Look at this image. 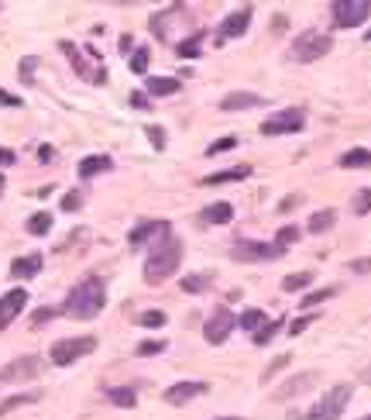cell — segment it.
<instances>
[{"label": "cell", "instance_id": "6da1fadb", "mask_svg": "<svg viewBox=\"0 0 371 420\" xmlns=\"http://www.w3.org/2000/svg\"><path fill=\"white\" fill-rule=\"evenodd\" d=\"M103 307H107V286H103V280L100 276H86V280H79L69 290V297L62 303V314L73 320H90L97 317Z\"/></svg>", "mask_w": 371, "mask_h": 420}, {"label": "cell", "instance_id": "7a4b0ae2", "mask_svg": "<svg viewBox=\"0 0 371 420\" xmlns=\"http://www.w3.org/2000/svg\"><path fill=\"white\" fill-rule=\"evenodd\" d=\"M182 265V241L172 238L169 231L162 235V241H155L152 255L145 262V282L148 286H162L165 280H172Z\"/></svg>", "mask_w": 371, "mask_h": 420}, {"label": "cell", "instance_id": "3957f363", "mask_svg": "<svg viewBox=\"0 0 371 420\" xmlns=\"http://www.w3.org/2000/svg\"><path fill=\"white\" fill-rule=\"evenodd\" d=\"M330 48H333L330 35L310 28V31H303V35H296L293 39V45H289V59L293 62H316V59H323Z\"/></svg>", "mask_w": 371, "mask_h": 420}, {"label": "cell", "instance_id": "277c9868", "mask_svg": "<svg viewBox=\"0 0 371 420\" xmlns=\"http://www.w3.org/2000/svg\"><path fill=\"white\" fill-rule=\"evenodd\" d=\"M354 389L348 386V382H340V386H330L323 396H320V403L313 406L310 414L303 420H340V414L348 410V403H351Z\"/></svg>", "mask_w": 371, "mask_h": 420}, {"label": "cell", "instance_id": "5b68a950", "mask_svg": "<svg viewBox=\"0 0 371 420\" xmlns=\"http://www.w3.org/2000/svg\"><path fill=\"white\" fill-rule=\"evenodd\" d=\"M306 128V111L303 107H286V111H278L272 118L261 121V135H296V131H303Z\"/></svg>", "mask_w": 371, "mask_h": 420}, {"label": "cell", "instance_id": "8992f818", "mask_svg": "<svg viewBox=\"0 0 371 420\" xmlns=\"http://www.w3.org/2000/svg\"><path fill=\"white\" fill-rule=\"evenodd\" d=\"M330 18L333 28H357L371 18V0H333Z\"/></svg>", "mask_w": 371, "mask_h": 420}, {"label": "cell", "instance_id": "52a82bcc", "mask_svg": "<svg viewBox=\"0 0 371 420\" xmlns=\"http://www.w3.org/2000/svg\"><path fill=\"white\" fill-rule=\"evenodd\" d=\"M93 348H97V338H90V334H83V338H62L48 348V359L56 362V365H73L83 355H90Z\"/></svg>", "mask_w": 371, "mask_h": 420}, {"label": "cell", "instance_id": "ba28073f", "mask_svg": "<svg viewBox=\"0 0 371 420\" xmlns=\"http://www.w3.org/2000/svg\"><path fill=\"white\" fill-rule=\"evenodd\" d=\"M286 255V248H278L275 241H234L231 245V259L237 262H275V259H282Z\"/></svg>", "mask_w": 371, "mask_h": 420}, {"label": "cell", "instance_id": "9c48e42d", "mask_svg": "<svg viewBox=\"0 0 371 420\" xmlns=\"http://www.w3.org/2000/svg\"><path fill=\"white\" fill-rule=\"evenodd\" d=\"M237 327V317L227 310V307H216L214 314L207 317V327H203V338L210 341V344H224V341L231 338V331Z\"/></svg>", "mask_w": 371, "mask_h": 420}, {"label": "cell", "instance_id": "30bf717a", "mask_svg": "<svg viewBox=\"0 0 371 420\" xmlns=\"http://www.w3.org/2000/svg\"><path fill=\"white\" fill-rule=\"evenodd\" d=\"M251 14H254L251 4H244L234 14H227V18L220 21V28H216V45H227L231 39H241L248 31V24H251Z\"/></svg>", "mask_w": 371, "mask_h": 420}, {"label": "cell", "instance_id": "8fae6325", "mask_svg": "<svg viewBox=\"0 0 371 420\" xmlns=\"http://www.w3.org/2000/svg\"><path fill=\"white\" fill-rule=\"evenodd\" d=\"M41 365H45V362H41L38 355H21V359H14L11 365H4V369H0V379H4V382L35 379V376L41 372Z\"/></svg>", "mask_w": 371, "mask_h": 420}, {"label": "cell", "instance_id": "7c38bea8", "mask_svg": "<svg viewBox=\"0 0 371 420\" xmlns=\"http://www.w3.org/2000/svg\"><path fill=\"white\" fill-rule=\"evenodd\" d=\"M207 389H210V382H203V379L176 382V386H169V389H165V403H172V406H182V403L196 400V396H203Z\"/></svg>", "mask_w": 371, "mask_h": 420}, {"label": "cell", "instance_id": "4fadbf2b", "mask_svg": "<svg viewBox=\"0 0 371 420\" xmlns=\"http://www.w3.org/2000/svg\"><path fill=\"white\" fill-rule=\"evenodd\" d=\"M62 52L69 56V62H73V69H76V73L83 76V80H90V83H107V73H103V69H100V73H93V69H90V62L83 59V52H79V48L73 45V41H62Z\"/></svg>", "mask_w": 371, "mask_h": 420}, {"label": "cell", "instance_id": "5bb4252c", "mask_svg": "<svg viewBox=\"0 0 371 420\" xmlns=\"http://www.w3.org/2000/svg\"><path fill=\"white\" fill-rule=\"evenodd\" d=\"M24 303H28V293H24V290L4 293V297H0V327H7L11 320H18V314L24 310Z\"/></svg>", "mask_w": 371, "mask_h": 420}, {"label": "cell", "instance_id": "9a60e30c", "mask_svg": "<svg viewBox=\"0 0 371 420\" xmlns=\"http://www.w3.org/2000/svg\"><path fill=\"white\" fill-rule=\"evenodd\" d=\"M165 231H169L165 220H141L135 231L127 235V245H131V248H141V245H148L155 235H165Z\"/></svg>", "mask_w": 371, "mask_h": 420}, {"label": "cell", "instance_id": "2e32d148", "mask_svg": "<svg viewBox=\"0 0 371 420\" xmlns=\"http://www.w3.org/2000/svg\"><path fill=\"white\" fill-rule=\"evenodd\" d=\"M251 107H265V97H258V93H227L224 101H220V111L224 114H234V111H251Z\"/></svg>", "mask_w": 371, "mask_h": 420}, {"label": "cell", "instance_id": "e0dca14e", "mask_svg": "<svg viewBox=\"0 0 371 420\" xmlns=\"http://www.w3.org/2000/svg\"><path fill=\"white\" fill-rule=\"evenodd\" d=\"M41 272V255H21L11 262V276L14 280H35Z\"/></svg>", "mask_w": 371, "mask_h": 420}, {"label": "cell", "instance_id": "ac0fdd59", "mask_svg": "<svg viewBox=\"0 0 371 420\" xmlns=\"http://www.w3.org/2000/svg\"><path fill=\"white\" fill-rule=\"evenodd\" d=\"M145 86H148L152 97H172V93L182 90V80H176V76H152V80H145Z\"/></svg>", "mask_w": 371, "mask_h": 420}, {"label": "cell", "instance_id": "d6986e66", "mask_svg": "<svg viewBox=\"0 0 371 420\" xmlns=\"http://www.w3.org/2000/svg\"><path fill=\"white\" fill-rule=\"evenodd\" d=\"M313 379H316L313 372H303V376H296V379H289L286 386H278V389H275V400H289V396H299L303 389H310V386H313Z\"/></svg>", "mask_w": 371, "mask_h": 420}, {"label": "cell", "instance_id": "ffe728a7", "mask_svg": "<svg viewBox=\"0 0 371 420\" xmlns=\"http://www.w3.org/2000/svg\"><path fill=\"white\" fill-rule=\"evenodd\" d=\"M251 176V165H234V169H224V173H214L207 176V186H220V183H237V180H248Z\"/></svg>", "mask_w": 371, "mask_h": 420}, {"label": "cell", "instance_id": "44dd1931", "mask_svg": "<svg viewBox=\"0 0 371 420\" xmlns=\"http://www.w3.org/2000/svg\"><path fill=\"white\" fill-rule=\"evenodd\" d=\"M340 169H371V148H351L340 155Z\"/></svg>", "mask_w": 371, "mask_h": 420}, {"label": "cell", "instance_id": "7402d4cb", "mask_svg": "<svg viewBox=\"0 0 371 420\" xmlns=\"http://www.w3.org/2000/svg\"><path fill=\"white\" fill-rule=\"evenodd\" d=\"M114 162L107 159V155H86V159L79 162V176L83 180H90V176H97V173H107Z\"/></svg>", "mask_w": 371, "mask_h": 420}, {"label": "cell", "instance_id": "603a6c76", "mask_svg": "<svg viewBox=\"0 0 371 420\" xmlns=\"http://www.w3.org/2000/svg\"><path fill=\"white\" fill-rule=\"evenodd\" d=\"M107 400L124 406V410H131L137 403V393H135V386H110V389H107Z\"/></svg>", "mask_w": 371, "mask_h": 420}, {"label": "cell", "instance_id": "cb8c5ba5", "mask_svg": "<svg viewBox=\"0 0 371 420\" xmlns=\"http://www.w3.org/2000/svg\"><path fill=\"white\" fill-rule=\"evenodd\" d=\"M333 224H337V210L327 207V210H316V214L310 217V231L313 235H323V231H330Z\"/></svg>", "mask_w": 371, "mask_h": 420}, {"label": "cell", "instance_id": "d4e9b609", "mask_svg": "<svg viewBox=\"0 0 371 420\" xmlns=\"http://www.w3.org/2000/svg\"><path fill=\"white\" fill-rule=\"evenodd\" d=\"M234 217V207L231 203H210L207 210H203V220H210V224H227V220Z\"/></svg>", "mask_w": 371, "mask_h": 420}, {"label": "cell", "instance_id": "484cf974", "mask_svg": "<svg viewBox=\"0 0 371 420\" xmlns=\"http://www.w3.org/2000/svg\"><path fill=\"white\" fill-rule=\"evenodd\" d=\"M203 39H207V31H196L193 39L179 41V45H176L179 59H196V56H199V45H203Z\"/></svg>", "mask_w": 371, "mask_h": 420}, {"label": "cell", "instance_id": "4316f807", "mask_svg": "<svg viewBox=\"0 0 371 420\" xmlns=\"http://www.w3.org/2000/svg\"><path fill=\"white\" fill-rule=\"evenodd\" d=\"M261 324H265V310H244V314H241V317H237V327H244V331H258V327H261Z\"/></svg>", "mask_w": 371, "mask_h": 420}, {"label": "cell", "instance_id": "83f0119b", "mask_svg": "<svg viewBox=\"0 0 371 420\" xmlns=\"http://www.w3.org/2000/svg\"><path fill=\"white\" fill-rule=\"evenodd\" d=\"M48 231H52V214H45V210L31 214V220H28V235H48Z\"/></svg>", "mask_w": 371, "mask_h": 420}, {"label": "cell", "instance_id": "f1b7e54d", "mask_svg": "<svg viewBox=\"0 0 371 420\" xmlns=\"http://www.w3.org/2000/svg\"><path fill=\"white\" fill-rule=\"evenodd\" d=\"M333 293H337V286H323V290H313V293H306V297L299 300V307H306V310H310V307H320L323 300H330Z\"/></svg>", "mask_w": 371, "mask_h": 420}, {"label": "cell", "instance_id": "f546056e", "mask_svg": "<svg viewBox=\"0 0 371 420\" xmlns=\"http://www.w3.org/2000/svg\"><path fill=\"white\" fill-rule=\"evenodd\" d=\"M310 282H313V272H296V276H286V280H282V290H286V293H296V290H306Z\"/></svg>", "mask_w": 371, "mask_h": 420}, {"label": "cell", "instance_id": "4dcf8cb0", "mask_svg": "<svg viewBox=\"0 0 371 420\" xmlns=\"http://www.w3.org/2000/svg\"><path fill=\"white\" fill-rule=\"evenodd\" d=\"M278 327H282V320H268V324H261V327L254 331V344H268V341L278 334Z\"/></svg>", "mask_w": 371, "mask_h": 420}, {"label": "cell", "instance_id": "1f68e13d", "mask_svg": "<svg viewBox=\"0 0 371 420\" xmlns=\"http://www.w3.org/2000/svg\"><path fill=\"white\" fill-rule=\"evenodd\" d=\"M38 400V393H21V396H11V400L0 403V414H11V410H18V406H24V403H35Z\"/></svg>", "mask_w": 371, "mask_h": 420}, {"label": "cell", "instance_id": "d6a6232c", "mask_svg": "<svg viewBox=\"0 0 371 420\" xmlns=\"http://www.w3.org/2000/svg\"><path fill=\"white\" fill-rule=\"evenodd\" d=\"M210 286V272H199V276H186L182 280V290L186 293H199V290H207Z\"/></svg>", "mask_w": 371, "mask_h": 420}, {"label": "cell", "instance_id": "836d02e7", "mask_svg": "<svg viewBox=\"0 0 371 420\" xmlns=\"http://www.w3.org/2000/svg\"><path fill=\"white\" fill-rule=\"evenodd\" d=\"M354 214H357V217H365V214H371V186H365V190H357V197H354Z\"/></svg>", "mask_w": 371, "mask_h": 420}, {"label": "cell", "instance_id": "e575fe53", "mask_svg": "<svg viewBox=\"0 0 371 420\" xmlns=\"http://www.w3.org/2000/svg\"><path fill=\"white\" fill-rule=\"evenodd\" d=\"M293 241H299V227H296V224H286V227L275 235V245H278V248H286V245H293Z\"/></svg>", "mask_w": 371, "mask_h": 420}, {"label": "cell", "instance_id": "d590c367", "mask_svg": "<svg viewBox=\"0 0 371 420\" xmlns=\"http://www.w3.org/2000/svg\"><path fill=\"white\" fill-rule=\"evenodd\" d=\"M162 352H165V341H162V338L141 341V344H137V355H145V359H148V355H162Z\"/></svg>", "mask_w": 371, "mask_h": 420}, {"label": "cell", "instance_id": "8d00e7d4", "mask_svg": "<svg viewBox=\"0 0 371 420\" xmlns=\"http://www.w3.org/2000/svg\"><path fill=\"white\" fill-rule=\"evenodd\" d=\"M145 69H148V48H137L135 56H131V73H137V76H141Z\"/></svg>", "mask_w": 371, "mask_h": 420}, {"label": "cell", "instance_id": "74e56055", "mask_svg": "<svg viewBox=\"0 0 371 420\" xmlns=\"http://www.w3.org/2000/svg\"><path fill=\"white\" fill-rule=\"evenodd\" d=\"M165 324V314L162 310H145L141 314V327H162Z\"/></svg>", "mask_w": 371, "mask_h": 420}, {"label": "cell", "instance_id": "f35d334b", "mask_svg": "<svg viewBox=\"0 0 371 420\" xmlns=\"http://www.w3.org/2000/svg\"><path fill=\"white\" fill-rule=\"evenodd\" d=\"M234 145H237V138H220L207 148V155H220V152H227V148H234Z\"/></svg>", "mask_w": 371, "mask_h": 420}, {"label": "cell", "instance_id": "ab89813d", "mask_svg": "<svg viewBox=\"0 0 371 420\" xmlns=\"http://www.w3.org/2000/svg\"><path fill=\"white\" fill-rule=\"evenodd\" d=\"M52 317H56V310H48V307H41V310H35V314H31V327H41L45 320H52Z\"/></svg>", "mask_w": 371, "mask_h": 420}, {"label": "cell", "instance_id": "60d3db41", "mask_svg": "<svg viewBox=\"0 0 371 420\" xmlns=\"http://www.w3.org/2000/svg\"><path fill=\"white\" fill-rule=\"evenodd\" d=\"M145 135H148V141H152L155 148H165V131H162V128H148Z\"/></svg>", "mask_w": 371, "mask_h": 420}, {"label": "cell", "instance_id": "b9f144b4", "mask_svg": "<svg viewBox=\"0 0 371 420\" xmlns=\"http://www.w3.org/2000/svg\"><path fill=\"white\" fill-rule=\"evenodd\" d=\"M79 207H83V197H79V193H66V197H62V210H79Z\"/></svg>", "mask_w": 371, "mask_h": 420}, {"label": "cell", "instance_id": "7bdbcfd3", "mask_svg": "<svg viewBox=\"0 0 371 420\" xmlns=\"http://www.w3.org/2000/svg\"><path fill=\"white\" fill-rule=\"evenodd\" d=\"M313 324V314H306V317H299V320H293V327H289V334H303V331H306V327H310Z\"/></svg>", "mask_w": 371, "mask_h": 420}, {"label": "cell", "instance_id": "ee69618b", "mask_svg": "<svg viewBox=\"0 0 371 420\" xmlns=\"http://www.w3.org/2000/svg\"><path fill=\"white\" fill-rule=\"evenodd\" d=\"M131 103H135L137 111H152V101H148V93H131Z\"/></svg>", "mask_w": 371, "mask_h": 420}, {"label": "cell", "instance_id": "f6af8a7d", "mask_svg": "<svg viewBox=\"0 0 371 420\" xmlns=\"http://www.w3.org/2000/svg\"><path fill=\"white\" fill-rule=\"evenodd\" d=\"M35 66H38V59H24V62H21V76H24V83H35V80H31V69H35Z\"/></svg>", "mask_w": 371, "mask_h": 420}, {"label": "cell", "instance_id": "bcb514c9", "mask_svg": "<svg viewBox=\"0 0 371 420\" xmlns=\"http://www.w3.org/2000/svg\"><path fill=\"white\" fill-rule=\"evenodd\" d=\"M0 107H21V97L7 93V90H0Z\"/></svg>", "mask_w": 371, "mask_h": 420}, {"label": "cell", "instance_id": "7dc6e473", "mask_svg": "<svg viewBox=\"0 0 371 420\" xmlns=\"http://www.w3.org/2000/svg\"><path fill=\"white\" fill-rule=\"evenodd\" d=\"M351 272H371V259H354L351 262Z\"/></svg>", "mask_w": 371, "mask_h": 420}, {"label": "cell", "instance_id": "c3c4849f", "mask_svg": "<svg viewBox=\"0 0 371 420\" xmlns=\"http://www.w3.org/2000/svg\"><path fill=\"white\" fill-rule=\"evenodd\" d=\"M0 165H14V152L11 148H0Z\"/></svg>", "mask_w": 371, "mask_h": 420}, {"label": "cell", "instance_id": "681fc988", "mask_svg": "<svg viewBox=\"0 0 371 420\" xmlns=\"http://www.w3.org/2000/svg\"><path fill=\"white\" fill-rule=\"evenodd\" d=\"M38 155H41V162H48V159H52V155H56V152H52L48 145H41V148H38Z\"/></svg>", "mask_w": 371, "mask_h": 420}, {"label": "cell", "instance_id": "f907efd6", "mask_svg": "<svg viewBox=\"0 0 371 420\" xmlns=\"http://www.w3.org/2000/svg\"><path fill=\"white\" fill-rule=\"evenodd\" d=\"M220 420H244V417H220Z\"/></svg>", "mask_w": 371, "mask_h": 420}, {"label": "cell", "instance_id": "816d5d0a", "mask_svg": "<svg viewBox=\"0 0 371 420\" xmlns=\"http://www.w3.org/2000/svg\"><path fill=\"white\" fill-rule=\"evenodd\" d=\"M0 190H4V176H0Z\"/></svg>", "mask_w": 371, "mask_h": 420}, {"label": "cell", "instance_id": "f5cc1de1", "mask_svg": "<svg viewBox=\"0 0 371 420\" xmlns=\"http://www.w3.org/2000/svg\"><path fill=\"white\" fill-rule=\"evenodd\" d=\"M361 420H371V414H368V417H361Z\"/></svg>", "mask_w": 371, "mask_h": 420}, {"label": "cell", "instance_id": "db71d44e", "mask_svg": "<svg viewBox=\"0 0 371 420\" xmlns=\"http://www.w3.org/2000/svg\"><path fill=\"white\" fill-rule=\"evenodd\" d=\"M368 41H371V31H368Z\"/></svg>", "mask_w": 371, "mask_h": 420}]
</instances>
